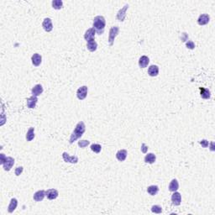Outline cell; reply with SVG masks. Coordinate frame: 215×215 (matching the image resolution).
<instances>
[{
	"instance_id": "1",
	"label": "cell",
	"mask_w": 215,
	"mask_h": 215,
	"mask_svg": "<svg viewBox=\"0 0 215 215\" xmlns=\"http://www.w3.org/2000/svg\"><path fill=\"white\" fill-rule=\"evenodd\" d=\"M85 130H86V127H85L84 123L83 121H80L77 123L75 127V130L72 132V134L71 135L70 137V144H72L74 141H76L77 139L82 137V135L84 134Z\"/></svg>"
},
{
	"instance_id": "2",
	"label": "cell",
	"mask_w": 215,
	"mask_h": 215,
	"mask_svg": "<svg viewBox=\"0 0 215 215\" xmlns=\"http://www.w3.org/2000/svg\"><path fill=\"white\" fill-rule=\"evenodd\" d=\"M93 29L95 30L96 33H98V35H102L105 29V25H106V20L104 19L103 16H96L93 19Z\"/></svg>"
},
{
	"instance_id": "3",
	"label": "cell",
	"mask_w": 215,
	"mask_h": 215,
	"mask_svg": "<svg viewBox=\"0 0 215 215\" xmlns=\"http://www.w3.org/2000/svg\"><path fill=\"white\" fill-rule=\"evenodd\" d=\"M119 28L118 26H113L110 31H109V35H108V43L109 46H112L114 45V40H115L116 36L119 35Z\"/></svg>"
},
{
	"instance_id": "4",
	"label": "cell",
	"mask_w": 215,
	"mask_h": 215,
	"mask_svg": "<svg viewBox=\"0 0 215 215\" xmlns=\"http://www.w3.org/2000/svg\"><path fill=\"white\" fill-rule=\"evenodd\" d=\"M62 158L65 162H68V163H71V164H76L78 162V157L76 155H73V156H71L69 154L67 153V152H63L62 154Z\"/></svg>"
},
{
	"instance_id": "5",
	"label": "cell",
	"mask_w": 215,
	"mask_h": 215,
	"mask_svg": "<svg viewBox=\"0 0 215 215\" xmlns=\"http://www.w3.org/2000/svg\"><path fill=\"white\" fill-rule=\"evenodd\" d=\"M87 94V86H82L79 87L77 91V97L78 99L83 100L86 98Z\"/></svg>"
},
{
	"instance_id": "6",
	"label": "cell",
	"mask_w": 215,
	"mask_h": 215,
	"mask_svg": "<svg viewBox=\"0 0 215 215\" xmlns=\"http://www.w3.org/2000/svg\"><path fill=\"white\" fill-rule=\"evenodd\" d=\"M128 8H129V4H125V5L123 6V8H122L121 9L119 10V12H118V14H117V16H116V18H117L118 20H119V21H121V22L124 20V19H125V17H126V11H127Z\"/></svg>"
},
{
	"instance_id": "7",
	"label": "cell",
	"mask_w": 215,
	"mask_h": 215,
	"mask_svg": "<svg viewBox=\"0 0 215 215\" xmlns=\"http://www.w3.org/2000/svg\"><path fill=\"white\" fill-rule=\"evenodd\" d=\"M14 164H15V159L13 157H10V156L7 157L5 161H4V163L3 164V166L4 171H10L11 168L13 167Z\"/></svg>"
},
{
	"instance_id": "8",
	"label": "cell",
	"mask_w": 215,
	"mask_h": 215,
	"mask_svg": "<svg viewBox=\"0 0 215 215\" xmlns=\"http://www.w3.org/2000/svg\"><path fill=\"white\" fill-rule=\"evenodd\" d=\"M42 26L46 32H51L53 29V24H52L51 19L50 18H46L42 23Z\"/></svg>"
},
{
	"instance_id": "9",
	"label": "cell",
	"mask_w": 215,
	"mask_h": 215,
	"mask_svg": "<svg viewBox=\"0 0 215 215\" xmlns=\"http://www.w3.org/2000/svg\"><path fill=\"white\" fill-rule=\"evenodd\" d=\"M171 201H172V203L175 206H179L181 204V202H182V195H181V193L174 192V193L171 195Z\"/></svg>"
},
{
	"instance_id": "10",
	"label": "cell",
	"mask_w": 215,
	"mask_h": 215,
	"mask_svg": "<svg viewBox=\"0 0 215 215\" xmlns=\"http://www.w3.org/2000/svg\"><path fill=\"white\" fill-rule=\"evenodd\" d=\"M46 197L50 200L55 199L58 197V191L55 189H48L46 191Z\"/></svg>"
},
{
	"instance_id": "11",
	"label": "cell",
	"mask_w": 215,
	"mask_h": 215,
	"mask_svg": "<svg viewBox=\"0 0 215 215\" xmlns=\"http://www.w3.org/2000/svg\"><path fill=\"white\" fill-rule=\"evenodd\" d=\"M95 35H96V31L93 28H90L87 31L85 32L84 34V39L87 41H89L91 40H93L95 38Z\"/></svg>"
},
{
	"instance_id": "12",
	"label": "cell",
	"mask_w": 215,
	"mask_h": 215,
	"mask_svg": "<svg viewBox=\"0 0 215 215\" xmlns=\"http://www.w3.org/2000/svg\"><path fill=\"white\" fill-rule=\"evenodd\" d=\"M31 61H32V63L35 67H39L40 65V63L42 62V57L41 55L38 53L34 54L31 57Z\"/></svg>"
},
{
	"instance_id": "13",
	"label": "cell",
	"mask_w": 215,
	"mask_h": 215,
	"mask_svg": "<svg viewBox=\"0 0 215 215\" xmlns=\"http://www.w3.org/2000/svg\"><path fill=\"white\" fill-rule=\"evenodd\" d=\"M46 197V191L44 190H40L38 192H36L34 194L33 198L35 202H40L44 199V198Z\"/></svg>"
},
{
	"instance_id": "14",
	"label": "cell",
	"mask_w": 215,
	"mask_h": 215,
	"mask_svg": "<svg viewBox=\"0 0 215 215\" xmlns=\"http://www.w3.org/2000/svg\"><path fill=\"white\" fill-rule=\"evenodd\" d=\"M209 20H210V17L208 15H205V14H203V15H201L199 16V18H198V23L199 25H205V24H207L209 22Z\"/></svg>"
},
{
	"instance_id": "15",
	"label": "cell",
	"mask_w": 215,
	"mask_h": 215,
	"mask_svg": "<svg viewBox=\"0 0 215 215\" xmlns=\"http://www.w3.org/2000/svg\"><path fill=\"white\" fill-rule=\"evenodd\" d=\"M31 92H32V95H33V96L38 97V96H40V95L43 92V87H42L40 84L35 85V86L32 88Z\"/></svg>"
},
{
	"instance_id": "16",
	"label": "cell",
	"mask_w": 215,
	"mask_h": 215,
	"mask_svg": "<svg viewBox=\"0 0 215 215\" xmlns=\"http://www.w3.org/2000/svg\"><path fill=\"white\" fill-rule=\"evenodd\" d=\"M37 101H38L37 97L32 95L31 98H29L27 99V106H28V107L29 108H35V106H36Z\"/></svg>"
},
{
	"instance_id": "17",
	"label": "cell",
	"mask_w": 215,
	"mask_h": 215,
	"mask_svg": "<svg viewBox=\"0 0 215 215\" xmlns=\"http://www.w3.org/2000/svg\"><path fill=\"white\" fill-rule=\"evenodd\" d=\"M149 62H150L149 57L146 56V55H142V56L139 58V67H141V68H145V67H146L148 66Z\"/></svg>"
},
{
	"instance_id": "18",
	"label": "cell",
	"mask_w": 215,
	"mask_h": 215,
	"mask_svg": "<svg viewBox=\"0 0 215 215\" xmlns=\"http://www.w3.org/2000/svg\"><path fill=\"white\" fill-rule=\"evenodd\" d=\"M148 74L150 77H156L159 74V67L155 65H152L148 69Z\"/></svg>"
},
{
	"instance_id": "19",
	"label": "cell",
	"mask_w": 215,
	"mask_h": 215,
	"mask_svg": "<svg viewBox=\"0 0 215 215\" xmlns=\"http://www.w3.org/2000/svg\"><path fill=\"white\" fill-rule=\"evenodd\" d=\"M200 96L202 98L204 99H209L211 97V92L207 89V88H204V87H200Z\"/></svg>"
},
{
	"instance_id": "20",
	"label": "cell",
	"mask_w": 215,
	"mask_h": 215,
	"mask_svg": "<svg viewBox=\"0 0 215 215\" xmlns=\"http://www.w3.org/2000/svg\"><path fill=\"white\" fill-rule=\"evenodd\" d=\"M127 154L126 150H120L116 153V158L119 161H123L127 157Z\"/></svg>"
},
{
	"instance_id": "21",
	"label": "cell",
	"mask_w": 215,
	"mask_h": 215,
	"mask_svg": "<svg viewBox=\"0 0 215 215\" xmlns=\"http://www.w3.org/2000/svg\"><path fill=\"white\" fill-rule=\"evenodd\" d=\"M179 189V183L177 179H173L169 184V191L170 192H177Z\"/></svg>"
},
{
	"instance_id": "22",
	"label": "cell",
	"mask_w": 215,
	"mask_h": 215,
	"mask_svg": "<svg viewBox=\"0 0 215 215\" xmlns=\"http://www.w3.org/2000/svg\"><path fill=\"white\" fill-rule=\"evenodd\" d=\"M87 50L88 51H95L96 50H97V48H98V44H97V42L94 40V39L93 40H89V41H87Z\"/></svg>"
},
{
	"instance_id": "23",
	"label": "cell",
	"mask_w": 215,
	"mask_h": 215,
	"mask_svg": "<svg viewBox=\"0 0 215 215\" xmlns=\"http://www.w3.org/2000/svg\"><path fill=\"white\" fill-rule=\"evenodd\" d=\"M17 205H18V201H17V199L16 198H12L8 207V213H13L16 209Z\"/></svg>"
},
{
	"instance_id": "24",
	"label": "cell",
	"mask_w": 215,
	"mask_h": 215,
	"mask_svg": "<svg viewBox=\"0 0 215 215\" xmlns=\"http://www.w3.org/2000/svg\"><path fill=\"white\" fill-rule=\"evenodd\" d=\"M155 160H156V156L153 153L147 154L146 155V157H145V162L146 163H149V164H153V163H155Z\"/></svg>"
},
{
	"instance_id": "25",
	"label": "cell",
	"mask_w": 215,
	"mask_h": 215,
	"mask_svg": "<svg viewBox=\"0 0 215 215\" xmlns=\"http://www.w3.org/2000/svg\"><path fill=\"white\" fill-rule=\"evenodd\" d=\"M159 192V187L158 186H155V185H152V186H150L147 187V192L151 195V196H155L157 194V192Z\"/></svg>"
},
{
	"instance_id": "26",
	"label": "cell",
	"mask_w": 215,
	"mask_h": 215,
	"mask_svg": "<svg viewBox=\"0 0 215 215\" xmlns=\"http://www.w3.org/2000/svg\"><path fill=\"white\" fill-rule=\"evenodd\" d=\"M34 138H35V128L31 127V128H30V130L27 131L26 139H27V141H31Z\"/></svg>"
},
{
	"instance_id": "27",
	"label": "cell",
	"mask_w": 215,
	"mask_h": 215,
	"mask_svg": "<svg viewBox=\"0 0 215 215\" xmlns=\"http://www.w3.org/2000/svg\"><path fill=\"white\" fill-rule=\"evenodd\" d=\"M52 7L55 9H61L63 7V2L62 0H53L52 1Z\"/></svg>"
},
{
	"instance_id": "28",
	"label": "cell",
	"mask_w": 215,
	"mask_h": 215,
	"mask_svg": "<svg viewBox=\"0 0 215 215\" xmlns=\"http://www.w3.org/2000/svg\"><path fill=\"white\" fill-rule=\"evenodd\" d=\"M91 150L95 153H99L102 150V146L98 145V144H92L91 146Z\"/></svg>"
},
{
	"instance_id": "29",
	"label": "cell",
	"mask_w": 215,
	"mask_h": 215,
	"mask_svg": "<svg viewBox=\"0 0 215 215\" xmlns=\"http://www.w3.org/2000/svg\"><path fill=\"white\" fill-rule=\"evenodd\" d=\"M151 211L155 214H161L162 212V207L159 205H153L151 207Z\"/></svg>"
},
{
	"instance_id": "30",
	"label": "cell",
	"mask_w": 215,
	"mask_h": 215,
	"mask_svg": "<svg viewBox=\"0 0 215 215\" xmlns=\"http://www.w3.org/2000/svg\"><path fill=\"white\" fill-rule=\"evenodd\" d=\"M89 144H90V141L86 140V139L78 141V146H79V147H81V148H85V147H87V146H88Z\"/></svg>"
},
{
	"instance_id": "31",
	"label": "cell",
	"mask_w": 215,
	"mask_h": 215,
	"mask_svg": "<svg viewBox=\"0 0 215 215\" xmlns=\"http://www.w3.org/2000/svg\"><path fill=\"white\" fill-rule=\"evenodd\" d=\"M186 46H187V48H188L190 50H193L195 48V44L193 43V41H192V40H188V41L186 42Z\"/></svg>"
},
{
	"instance_id": "32",
	"label": "cell",
	"mask_w": 215,
	"mask_h": 215,
	"mask_svg": "<svg viewBox=\"0 0 215 215\" xmlns=\"http://www.w3.org/2000/svg\"><path fill=\"white\" fill-rule=\"evenodd\" d=\"M200 145L203 146V148H207V146H208V141H207V139H202V140H200L199 141Z\"/></svg>"
},
{
	"instance_id": "33",
	"label": "cell",
	"mask_w": 215,
	"mask_h": 215,
	"mask_svg": "<svg viewBox=\"0 0 215 215\" xmlns=\"http://www.w3.org/2000/svg\"><path fill=\"white\" fill-rule=\"evenodd\" d=\"M22 172H23V166H18L15 169L16 176H19Z\"/></svg>"
},
{
	"instance_id": "34",
	"label": "cell",
	"mask_w": 215,
	"mask_h": 215,
	"mask_svg": "<svg viewBox=\"0 0 215 215\" xmlns=\"http://www.w3.org/2000/svg\"><path fill=\"white\" fill-rule=\"evenodd\" d=\"M147 150H148V147L146 146V144H142V146H141V150H142V152L143 153H146Z\"/></svg>"
},
{
	"instance_id": "35",
	"label": "cell",
	"mask_w": 215,
	"mask_h": 215,
	"mask_svg": "<svg viewBox=\"0 0 215 215\" xmlns=\"http://www.w3.org/2000/svg\"><path fill=\"white\" fill-rule=\"evenodd\" d=\"M6 156H5V155L4 154H1V161H0V163L3 165V163H4V161H5V160H6Z\"/></svg>"
},
{
	"instance_id": "36",
	"label": "cell",
	"mask_w": 215,
	"mask_h": 215,
	"mask_svg": "<svg viewBox=\"0 0 215 215\" xmlns=\"http://www.w3.org/2000/svg\"><path fill=\"white\" fill-rule=\"evenodd\" d=\"M182 35H183V37H182V41L185 42V41H186V40H187L188 36H187V35L186 33H182Z\"/></svg>"
}]
</instances>
